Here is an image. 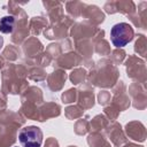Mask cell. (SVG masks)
I'll use <instances>...</instances> for the list:
<instances>
[{
  "instance_id": "cell-1",
  "label": "cell",
  "mask_w": 147,
  "mask_h": 147,
  "mask_svg": "<svg viewBox=\"0 0 147 147\" xmlns=\"http://www.w3.org/2000/svg\"><path fill=\"white\" fill-rule=\"evenodd\" d=\"M134 32L129 23L121 22L115 24L110 30V40L113 45L117 48H122L132 41Z\"/></svg>"
},
{
  "instance_id": "cell-2",
  "label": "cell",
  "mask_w": 147,
  "mask_h": 147,
  "mask_svg": "<svg viewBox=\"0 0 147 147\" xmlns=\"http://www.w3.org/2000/svg\"><path fill=\"white\" fill-rule=\"evenodd\" d=\"M42 139L44 136L41 129L34 125L25 126L18 133V140L23 147H40Z\"/></svg>"
},
{
  "instance_id": "cell-3",
  "label": "cell",
  "mask_w": 147,
  "mask_h": 147,
  "mask_svg": "<svg viewBox=\"0 0 147 147\" xmlns=\"http://www.w3.org/2000/svg\"><path fill=\"white\" fill-rule=\"evenodd\" d=\"M15 26V18L14 16H5L0 18V32L2 33H11Z\"/></svg>"
},
{
  "instance_id": "cell-4",
  "label": "cell",
  "mask_w": 147,
  "mask_h": 147,
  "mask_svg": "<svg viewBox=\"0 0 147 147\" xmlns=\"http://www.w3.org/2000/svg\"><path fill=\"white\" fill-rule=\"evenodd\" d=\"M2 46H3V38H2L1 36H0V51H1Z\"/></svg>"
},
{
  "instance_id": "cell-5",
  "label": "cell",
  "mask_w": 147,
  "mask_h": 147,
  "mask_svg": "<svg viewBox=\"0 0 147 147\" xmlns=\"http://www.w3.org/2000/svg\"><path fill=\"white\" fill-rule=\"evenodd\" d=\"M15 147H18V146H15Z\"/></svg>"
}]
</instances>
